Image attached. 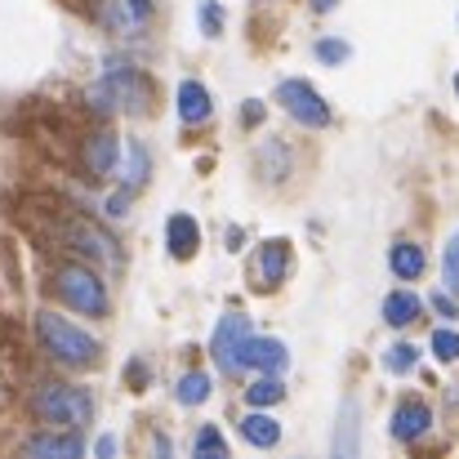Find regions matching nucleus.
Here are the masks:
<instances>
[{
    "label": "nucleus",
    "mask_w": 459,
    "mask_h": 459,
    "mask_svg": "<svg viewBox=\"0 0 459 459\" xmlns=\"http://www.w3.org/2000/svg\"><path fill=\"white\" fill-rule=\"evenodd\" d=\"M433 307H437L442 316H459V304H451V295H433Z\"/></svg>",
    "instance_id": "obj_31"
},
{
    "label": "nucleus",
    "mask_w": 459,
    "mask_h": 459,
    "mask_svg": "<svg viewBox=\"0 0 459 459\" xmlns=\"http://www.w3.org/2000/svg\"><path fill=\"white\" fill-rule=\"evenodd\" d=\"M36 339L45 348V357H54L58 366H94L99 361V339L76 330L72 321H63L58 312H40L36 316Z\"/></svg>",
    "instance_id": "obj_1"
},
{
    "label": "nucleus",
    "mask_w": 459,
    "mask_h": 459,
    "mask_svg": "<svg viewBox=\"0 0 459 459\" xmlns=\"http://www.w3.org/2000/svg\"><path fill=\"white\" fill-rule=\"evenodd\" d=\"M148 169H152V156L143 143H130L126 148V165H117V174L126 178V187H143L148 183Z\"/></svg>",
    "instance_id": "obj_19"
},
{
    "label": "nucleus",
    "mask_w": 459,
    "mask_h": 459,
    "mask_svg": "<svg viewBox=\"0 0 459 459\" xmlns=\"http://www.w3.org/2000/svg\"><path fill=\"white\" fill-rule=\"evenodd\" d=\"M424 264H429V259H424V250H420L415 241H397V246L388 250V268H393L402 281H420V277H424Z\"/></svg>",
    "instance_id": "obj_16"
},
{
    "label": "nucleus",
    "mask_w": 459,
    "mask_h": 459,
    "mask_svg": "<svg viewBox=\"0 0 459 459\" xmlns=\"http://www.w3.org/2000/svg\"><path fill=\"white\" fill-rule=\"evenodd\" d=\"M196 18H201V31H205V36H219V31H223V9H219L214 0H201V13H196Z\"/></svg>",
    "instance_id": "obj_28"
},
{
    "label": "nucleus",
    "mask_w": 459,
    "mask_h": 459,
    "mask_svg": "<svg viewBox=\"0 0 459 459\" xmlns=\"http://www.w3.org/2000/svg\"><path fill=\"white\" fill-rule=\"evenodd\" d=\"M63 241L72 246V250H81V255H90V259H99V264H112L117 259V241L103 232V228H94L90 219H81V214H72V219H63Z\"/></svg>",
    "instance_id": "obj_8"
},
{
    "label": "nucleus",
    "mask_w": 459,
    "mask_h": 459,
    "mask_svg": "<svg viewBox=\"0 0 459 459\" xmlns=\"http://www.w3.org/2000/svg\"><path fill=\"white\" fill-rule=\"evenodd\" d=\"M54 295L67 307L85 312V316H103V312H108V290H103L99 273H90V268H81V264H63V268L54 273Z\"/></svg>",
    "instance_id": "obj_4"
},
{
    "label": "nucleus",
    "mask_w": 459,
    "mask_h": 459,
    "mask_svg": "<svg viewBox=\"0 0 459 459\" xmlns=\"http://www.w3.org/2000/svg\"><path fill=\"white\" fill-rule=\"evenodd\" d=\"M241 437H246L250 446L268 451V446H277V442H281V424H277L273 415H259V411H250V415L241 420Z\"/></svg>",
    "instance_id": "obj_18"
},
{
    "label": "nucleus",
    "mask_w": 459,
    "mask_h": 459,
    "mask_svg": "<svg viewBox=\"0 0 459 459\" xmlns=\"http://www.w3.org/2000/svg\"><path fill=\"white\" fill-rule=\"evenodd\" d=\"M286 268H290V246L286 241H264V250H259V286L273 290L286 277Z\"/></svg>",
    "instance_id": "obj_15"
},
{
    "label": "nucleus",
    "mask_w": 459,
    "mask_h": 459,
    "mask_svg": "<svg viewBox=\"0 0 459 459\" xmlns=\"http://www.w3.org/2000/svg\"><path fill=\"white\" fill-rule=\"evenodd\" d=\"M152 13H156L152 0H103L99 4V22L112 36H139V31H148Z\"/></svg>",
    "instance_id": "obj_7"
},
{
    "label": "nucleus",
    "mask_w": 459,
    "mask_h": 459,
    "mask_svg": "<svg viewBox=\"0 0 459 459\" xmlns=\"http://www.w3.org/2000/svg\"><path fill=\"white\" fill-rule=\"evenodd\" d=\"M85 169L94 174V178H112L117 174V165H121V143H117V134H90L85 139Z\"/></svg>",
    "instance_id": "obj_11"
},
{
    "label": "nucleus",
    "mask_w": 459,
    "mask_h": 459,
    "mask_svg": "<svg viewBox=\"0 0 459 459\" xmlns=\"http://www.w3.org/2000/svg\"><path fill=\"white\" fill-rule=\"evenodd\" d=\"M90 108L94 112H152V85L134 67L108 63V76L90 90Z\"/></svg>",
    "instance_id": "obj_2"
},
{
    "label": "nucleus",
    "mask_w": 459,
    "mask_h": 459,
    "mask_svg": "<svg viewBox=\"0 0 459 459\" xmlns=\"http://www.w3.org/2000/svg\"><path fill=\"white\" fill-rule=\"evenodd\" d=\"M281 397H286V388H281L277 375H264V379H255V384L246 388V402H250V406H277Z\"/></svg>",
    "instance_id": "obj_23"
},
{
    "label": "nucleus",
    "mask_w": 459,
    "mask_h": 459,
    "mask_svg": "<svg viewBox=\"0 0 459 459\" xmlns=\"http://www.w3.org/2000/svg\"><path fill=\"white\" fill-rule=\"evenodd\" d=\"M277 103H281L299 126H307V130H325V126H330V103H325L307 81H281V85H277Z\"/></svg>",
    "instance_id": "obj_5"
},
{
    "label": "nucleus",
    "mask_w": 459,
    "mask_h": 459,
    "mask_svg": "<svg viewBox=\"0 0 459 459\" xmlns=\"http://www.w3.org/2000/svg\"><path fill=\"white\" fill-rule=\"evenodd\" d=\"M210 112H214L210 90L201 81H183L178 85V121L183 126H201V121H210Z\"/></svg>",
    "instance_id": "obj_12"
},
{
    "label": "nucleus",
    "mask_w": 459,
    "mask_h": 459,
    "mask_svg": "<svg viewBox=\"0 0 459 459\" xmlns=\"http://www.w3.org/2000/svg\"><path fill=\"white\" fill-rule=\"evenodd\" d=\"M174 397H178V406H201V402L210 397V375H205V370H187V375L178 379Z\"/></svg>",
    "instance_id": "obj_20"
},
{
    "label": "nucleus",
    "mask_w": 459,
    "mask_h": 459,
    "mask_svg": "<svg viewBox=\"0 0 459 459\" xmlns=\"http://www.w3.org/2000/svg\"><path fill=\"white\" fill-rule=\"evenodd\" d=\"M442 281H446V290H455L459 295V232L446 241V255H442Z\"/></svg>",
    "instance_id": "obj_25"
},
{
    "label": "nucleus",
    "mask_w": 459,
    "mask_h": 459,
    "mask_svg": "<svg viewBox=\"0 0 459 459\" xmlns=\"http://www.w3.org/2000/svg\"><path fill=\"white\" fill-rule=\"evenodd\" d=\"M420 366V348L415 343H393V348H384V370L388 375H406V370H415Z\"/></svg>",
    "instance_id": "obj_22"
},
{
    "label": "nucleus",
    "mask_w": 459,
    "mask_h": 459,
    "mask_svg": "<svg viewBox=\"0 0 459 459\" xmlns=\"http://www.w3.org/2000/svg\"><path fill=\"white\" fill-rule=\"evenodd\" d=\"M455 94H459V76H455Z\"/></svg>",
    "instance_id": "obj_35"
},
{
    "label": "nucleus",
    "mask_w": 459,
    "mask_h": 459,
    "mask_svg": "<svg viewBox=\"0 0 459 459\" xmlns=\"http://www.w3.org/2000/svg\"><path fill=\"white\" fill-rule=\"evenodd\" d=\"M130 196H134V187H121L117 196H108V214L112 219H126L130 214Z\"/></svg>",
    "instance_id": "obj_29"
},
{
    "label": "nucleus",
    "mask_w": 459,
    "mask_h": 459,
    "mask_svg": "<svg viewBox=\"0 0 459 459\" xmlns=\"http://www.w3.org/2000/svg\"><path fill=\"white\" fill-rule=\"evenodd\" d=\"M334 455H357V402H343V411H339V437H334Z\"/></svg>",
    "instance_id": "obj_21"
},
{
    "label": "nucleus",
    "mask_w": 459,
    "mask_h": 459,
    "mask_svg": "<svg viewBox=\"0 0 459 459\" xmlns=\"http://www.w3.org/2000/svg\"><path fill=\"white\" fill-rule=\"evenodd\" d=\"M334 4H339V0H312V9H316V13H325V9H334Z\"/></svg>",
    "instance_id": "obj_34"
},
{
    "label": "nucleus",
    "mask_w": 459,
    "mask_h": 459,
    "mask_svg": "<svg viewBox=\"0 0 459 459\" xmlns=\"http://www.w3.org/2000/svg\"><path fill=\"white\" fill-rule=\"evenodd\" d=\"M312 54H316L325 67H334V63H348V54H352V49H348V40H316V49H312Z\"/></svg>",
    "instance_id": "obj_27"
},
{
    "label": "nucleus",
    "mask_w": 459,
    "mask_h": 459,
    "mask_svg": "<svg viewBox=\"0 0 459 459\" xmlns=\"http://www.w3.org/2000/svg\"><path fill=\"white\" fill-rule=\"evenodd\" d=\"M94 455H117V437H99V446H94Z\"/></svg>",
    "instance_id": "obj_32"
},
{
    "label": "nucleus",
    "mask_w": 459,
    "mask_h": 459,
    "mask_svg": "<svg viewBox=\"0 0 459 459\" xmlns=\"http://www.w3.org/2000/svg\"><path fill=\"white\" fill-rule=\"evenodd\" d=\"M165 241H169V255H174V259H192L196 246H201V228H196V219H192V214H169V223H165Z\"/></svg>",
    "instance_id": "obj_13"
},
{
    "label": "nucleus",
    "mask_w": 459,
    "mask_h": 459,
    "mask_svg": "<svg viewBox=\"0 0 459 459\" xmlns=\"http://www.w3.org/2000/svg\"><path fill=\"white\" fill-rule=\"evenodd\" d=\"M420 312H424V299L415 295V290H393L388 299H384V321L388 325H411V321H420Z\"/></svg>",
    "instance_id": "obj_17"
},
{
    "label": "nucleus",
    "mask_w": 459,
    "mask_h": 459,
    "mask_svg": "<svg viewBox=\"0 0 459 459\" xmlns=\"http://www.w3.org/2000/svg\"><path fill=\"white\" fill-rule=\"evenodd\" d=\"M31 415L45 420V424H58V429H85L94 420V397L85 388H72V384H40L31 393Z\"/></svg>",
    "instance_id": "obj_3"
},
{
    "label": "nucleus",
    "mask_w": 459,
    "mask_h": 459,
    "mask_svg": "<svg viewBox=\"0 0 459 459\" xmlns=\"http://www.w3.org/2000/svg\"><path fill=\"white\" fill-rule=\"evenodd\" d=\"M264 121V108L259 103H246V126H259Z\"/></svg>",
    "instance_id": "obj_33"
},
{
    "label": "nucleus",
    "mask_w": 459,
    "mask_h": 459,
    "mask_svg": "<svg viewBox=\"0 0 459 459\" xmlns=\"http://www.w3.org/2000/svg\"><path fill=\"white\" fill-rule=\"evenodd\" d=\"M192 451H196V455H228V442H223V433H219L214 424H205V429L196 433Z\"/></svg>",
    "instance_id": "obj_24"
},
{
    "label": "nucleus",
    "mask_w": 459,
    "mask_h": 459,
    "mask_svg": "<svg viewBox=\"0 0 459 459\" xmlns=\"http://www.w3.org/2000/svg\"><path fill=\"white\" fill-rule=\"evenodd\" d=\"M429 429H433V411H429V402H420V397H402L397 411H393L388 433H393L397 442H420Z\"/></svg>",
    "instance_id": "obj_9"
},
{
    "label": "nucleus",
    "mask_w": 459,
    "mask_h": 459,
    "mask_svg": "<svg viewBox=\"0 0 459 459\" xmlns=\"http://www.w3.org/2000/svg\"><path fill=\"white\" fill-rule=\"evenodd\" d=\"M85 451L81 446V433L72 429V433H40V437H31L27 446H22V455H58V459H76Z\"/></svg>",
    "instance_id": "obj_14"
},
{
    "label": "nucleus",
    "mask_w": 459,
    "mask_h": 459,
    "mask_svg": "<svg viewBox=\"0 0 459 459\" xmlns=\"http://www.w3.org/2000/svg\"><path fill=\"white\" fill-rule=\"evenodd\" d=\"M241 366L264 370V375H281V370L290 366V352H286L281 339H259V334H250L246 348H241Z\"/></svg>",
    "instance_id": "obj_10"
},
{
    "label": "nucleus",
    "mask_w": 459,
    "mask_h": 459,
    "mask_svg": "<svg viewBox=\"0 0 459 459\" xmlns=\"http://www.w3.org/2000/svg\"><path fill=\"white\" fill-rule=\"evenodd\" d=\"M126 379H130V384H134V388H143V384H148V379H152V370H148V366H143V361H130V370H126Z\"/></svg>",
    "instance_id": "obj_30"
},
{
    "label": "nucleus",
    "mask_w": 459,
    "mask_h": 459,
    "mask_svg": "<svg viewBox=\"0 0 459 459\" xmlns=\"http://www.w3.org/2000/svg\"><path fill=\"white\" fill-rule=\"evenodd\" d=\"M250 334H255V330H250V316H241V312H228V316L219 321V330H214V339H210V357H214V366H219L223 375H237V370H241V348H246Z\"/></svg>",
    "instance_id": "obj_6"
},
{
    "label": "nucleus",
    "mask_w": 459,
    "mask_h": 459,
    "mask_svg": "<svg viewBox=\"0 0 459 459\" xmlns=\"http://www.w3.org/2000/svg\"><path fill=\"white\" fill-rule=\"evenodd\" d=\"M429 348H433L437 361H459V330H437Z\"/></svg>",
    "instance_id": "obj_26"
}]
</instances>
